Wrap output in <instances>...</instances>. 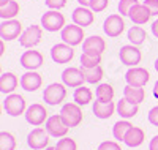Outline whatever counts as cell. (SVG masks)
I'll return each instance as SVG.
<instances>
[{
	"instance_id": "74e56055",
	"label": "cell",
	"mask_w": 158,
	"mask_h": 150,
	"mask_svg": "<svg viewBox=\"0 0 158 150\" xmlns=\"http://www.w3.org/2000/svg\"><path fill=\"white\" fill-rule=\"evenodd\" d=\"M98 150H122V148H120V145H118L117 142H114V141H104V142L100 144Z\"/></svg>"
},
{
	"instance_id": "4fadbf2b",
	"label": "cell",
	"mask_w": 158,
	"mask_h": 150,
	"mask_svg": "<svg viewBox=\"0 0 158 150\" xmlns=\"http://www.w3.org/2000/svg\"><path fill=\"white\" fill-rule=\"evenodd\" d=\"M73 57H74L73 46H70L67 43L54 44L51 49V59L56 63H68V62H71Z\"/></svg>"
},
{
	"instance_id": "9a60e30c",
	"label": "cell",
	"mask_w": 158,
	"mask_h": 150,
	"mask_svg": "<svg viewBox=\"0 0 158 150\" xmlns=\"http://www.w3.org/2000/svg\"><path fill=\"white\" fill-rule=\"evenodd\" d=\"M62 81H63V84L67 85V87H81L82 82L85 81L84 74H82V70L81 68H74V66H70L67 68V70H63L62 73Z\"/></svg>"
},
{
	"instance_id": "7c38bea8",
	"label": "cell",
	"mask_w": 158,
	"mask_h": 150,
	"mask_svg": "<svg viewBox=\"0 0 158 150\" xmlns=\"http://www.w3.org/2000/svg\"><path fill=\"white\" fill-rule=\"evenodd\" d=\"M46 130L51 136L54 138H63L65 134L68 133L70 127L67 125V122L62 119V115H51L48 120H46Z\"/></svg>"
},
{
	"instance_id": "60d3db41",
	"label": "cell",
	"mask_w": 158,
	"mask_h": 150,
	"mask_svg": "<svg viewBox=\"0 0 158 150\" xmlns=\"http://www.w3.org/2000/svg\"><path fill=\"white\" fill-rule=\"evenodd\" d=\"M149 148H150V150H158V136H155V138L150 141Z\"/></svg>"
},
{
	"instance_id": "83f0119b",
	"label": "cell",
	"mask_w": 158,
	"mask_h": 150,
	"mask_svg": "<svg viewBox=\"0 0 158 150\" xmlns=\"http://www.w3.org/2000/svg\"><path fill=\"white\" fill-rule=\"evenodd\" d=\"M92 98H94V95H92L90 89H87V87H84V85L77 87V89L74 90V93H73V100H74V103L79 104V106L89 104V103L92 101Z\"/></svg>"
},
{
	"instance_id": "5b68a950",
	"label": "cell",
	"mask_w": 158,
	"mask_h": 150,
	"mask_svg": "<svg viewBox=\"0 0 158 150\" xmlns=\"http://www.w3.org/2000/svg\"><path fill=\"white\" fill-rule=\"evenodd\" d=\"M65 98H67V89H65V84H51L44 89L43 92V100L44 103L51 104V106H56L60 104Z\"/></svg>"
},
{
	"instance_id": "4316f807",
	"label": "cell",
	"mask_w": 158,
	"mask_h": 150,
	"mask_svg": "<svg viewBox=\"0 0 158 150\" xmlns=\"http://www.w3.org/2000/svg\"><path fill=\"white\" fill-rule=\"evenodd\" d=\"M81 70H82V74L85 77V82H89V84H98L104 74L103 68L100 65L95 68H81Z\"/></svg>"
},
{
	"instance_id": "7bdbcfd3",
	"label": "cell",
	"mask_w": 158,
	"mask_h": 150,
	"mask_svg": "<svg viewBox=\"0 0 158 150\" xmlns=\"http://www.w3.org/2000/svg\"><path fill=\"white\" fill-rule=\"evenodd\" d=\"M77 2H79L81 6H89L90 8V2H92V0H77Z\"/></svg>"
},
{
	"instance_id": "ab89813d",
	"label": "cell",
	"mask_w": 158,
	"mask_h": 150,
	"mask_svg": "<svg viewBox=\"0 0 158 150\" xmlns=\"http://www.w3.org/2000/svg\"><path fill=\"white\" fill-rule=\"evenodd\" d=\"M149 122H150L152 125L158 127V106L152 107L150 111H149Z\"/></svg>"
},
{
	"instance_id": "ba28073f",
	"label": "cell",
	"mask_w": 158,
	"mask_h": 150,
	"mask_svg": "<svg viewBox=\"0 0 158 150\" xmlns=\"http://www.w3.org/2000/svg\"><path fill=\"white\" fill-rule=\"evenodd\" d=\"M150 79V74L146 68H141V66H133L130 68L125 74V81L128 85H133V87H144Z\"/></svg>"
},
{
	"instance_id": "8fae6325",
	"label": "cell",
	"mask_w": 158,
	"mask_h": 150,
	"mask_svg": "<svg viewBox=\"0 0 158 150\" xmlns=\"http://www.w3.org/2000/svg\"><path fill=\"white\" fill-rule=\"evenodd\" d=\"M118 57H120V62L130 68L136 66L141 59H142V54L141 51L138 49V46L135 44H127V46H122L120 48V52H118Z\"/></svg>"
},
{
	"instance_id": "44dd1931",
	"label": "cell",
	"mask_w": 158,
	"mask_h": 150,
	"mask_svg": "<svg viewBox=\"0 0 158 150\" xmlns=\"http://www.w3.org/2000/svg\"><path fill=\"white\" fill-rule=\"evenodd\" d=\"M106 49V43L104 40L98 35H92L89 38L84 40L82 43V51L84 52H97V54H103Z\"/></svg>"
},
{
	"instance_id": "ac0fdd59",
	"label": "cell",
	"mask_w": 158,
	"mask_h": 150,
	"mask_svg": "<svg viewBox=\"0 0 158 150\" xmlns=\"http://www.w3.org/2000/svg\"><path fill=\"white\" fill-rule=\"evenodd\" d=\"M128 18L131 19V22H133V24L142 25V24L149 22V19L152 18V13H150V10L144 3H138V5L133 6V10L130 11V16Z\"/></svg>"
},
{
	"instance_id": "277c9868",
	"label": "cell",
	"mask_w": 158,
	"mask_h": 150,
	"mask_svg": "<svg viewBox=\"0 0 158 150\" xmlns=\"http://www.w3.org/2000/svg\"><path fill=\"white\" fill-rule=\"evenodd\" d=\"M3 109L11 117H18V115H21L27 111V109H25L24 97L22 95H18V93H11L3 100Z\"/></svg>"
},
{
	"instance_id": "7a4b0ae2",
	"label": "cell",
	"mask_w": 158,
	"mask_h": 150,
	"mask_svg": "<svg viewBox=\"0 0 158 150\" xmlns=\"http://www.w3.org/2000/svg\"><path fill=\"white\" fill-rule=\"evenodd\" d=\"M60 115L62 119L67 122V125L70 128L77 127L79 123L82 122V111H81V106L76 104V103H67L63 104L60 109Z\"/></svg>"
},
{
	"instance_id": "d4e9b609",
	"label": "cell",
	"mask_w": 158,
	"mask_h": 150,
	"mask_svg": "<svg viewBox=\"0 0 158 150\" xmlns=\"http://www.w3.org/2000/svg\"><path fill=\"white\" fill-rule=\"evenodd\" d=\"M123 98H127L131 103L139 104V103L144 101V98H146V92H144L142 87H133V85L127 84V87L123 89Z\"/></svg>"
},
{
	"instance_id": "603a6c76",
	"label": "cell",
	"mask_w": 158,
	"mask_h": 150,
	"mask_svg": "<svg viewBox=\"0 0 158 150\" xmlns=\"http://www.w3.org/2000/svg\"><path fill=\"white\" fill-rule=\"evenodd\" d=\"M139 111V104L136 103H131L128 101L127 98H122L120 101L117 103V112L120 117L123 119H131V117H135Z\"/></svg>"
},
{
	"instance_id": "7402d4cb",
	"label": "cell",
	"mask_w": 158,
	"mask_h": 150,
	"mask_svg": "<svg viewBox=\"0 0 158 150\" xmlns=\"http://www.w3.org/2000/svg\"><path fill=\"white\" fill-rule=\"evenodd\" d=\"M18 84H19V81H18L16 74L2 73V76H0V92L5 93V95H11L13 92L16 90Z\"/></svg>"
},
{
	"instance_id": "f35d334b",
	"label": "cell",
	"mask_w": 158,
	"mask_h": 150,
	"mask_svg": "<svg viewBox=\"0 0 158 150\" xmlns=\"http://www.w3.org/2000/svg\"><path fill=\"white\" fill-rule=\"evenodd\" d=\"M144 5L150 10L152 16H156L158 15V0H144Z\"/></svg>"
},
{
	"instance_id": "ffe728a7",
	"label": "cell",
	"mask_w": 158,
	"mask_h": 150,
	"mask_svg": "<svg viewBox=\"0 0 158 150\" xmlns=\"http://www.w3.org/2000/svg\"><path fill=\"white\" fill-rule=\"evenodd\" d=\"M117 109V106L114 104V101H109V103H103V101H94V106H92V111H94L95 117L104 120V119H109L114 111Z\"/></svg>"
},
{
	"instance_id": "836d02e7",
	"label": "cell",
	"mask_w": 158,
	"mask_h": 150,
	"mask_svg": "<svg viewBox=\"0 0 158 150\" xmlns=\"http://www.w3.org/2000/svg\"><path fill=\"white\" fill-rule=\"evenodd\" d=\"M138 3H139L138 0H120V2H118V13H120L122 16H130V11Z\"/></svg>"
},
{
	"instance_id": "8d00e7d4",
	"label": "cell",
	"mask_w": 158,
	"mask_h": 150,
	"mask_svg": "<svg viewBox=\"0 0 158 150\" xmlns=\"http://www.w3.org/2000/svg\"><path fill=\"white\" fill-rule=\"evenodd\" d=\"M44 5H46L49 10L60 11L62 8L67 6V0H44Z\"/></svg>"
},
{
	"instance_id": "f6af8a7d",
	"label": "cell",
	"mask_w": 158,
	"mask_h": 150,
	"mask_svg": "<svg viewBox=\"0 0 158 150\" xmlns=\"http://www.w3.org/2000/svg\"><path fill=\"white\" fill-rule=\"evenodd\" d=\"M5 51V46H3V40H2V44H0V54H3Z\"/></svg>"
},
{
	"instance_id": "1f68e13d",
	"label": "cell",
	"mask_w": 158,
	"mask_h": 150,
	"mask_svg": "<svg viewBox=\"0 0 158 150\" xmlns=\"http://www.w3.org/2000/svg\"><path fill=\"white\" fill-rule=\"evenodd\" d=\"M131 127H133V125H131L130 122H127V120H118L117 123L114 125V128H112L114 138H115L117 141H125V136H127V133L130 131Z\"/></svg>"
},
{
	"instance_id": "4dcf8cb0",
	"label": "cell",
	"mask_w": 158,
	"mask_h": 150,
	"mask_svg": "<svg viewBox=\"0 0 158 150\" xmlns=\"http://www.w3.org/2000/svg\"><path fill=\"white\" fill-rule=\"evenodd\" d=\"M101 63V54L97 52H82L81 68H95Z\"/></svg>"
},
{
	"instance_id": "e0dca14e",
	"label": "cell",
	"mask_w": 158,
	"mask_h": 150,
	"mask_svg": "<svg viewBox=\"0 0 158 150\" xmlns=\"http://www.w3.org/2000/svg\"><path fill=\"white\" fill-rule=\"evenodd\" d=\"M71 19H73V24L81 25L82 29H84V27H89V25L94 24L95 16H94V11H92L89 6H77L73 11Z\"/></svg>"
},
{
	"instance_id": "d590c367",
	"label": "cell",
	"mask_w": 158,
	"mask_h": 150,
	"mask_svg": "<svg viewBox=\"0 0 158 150\" xmlns=\"http://www.w3.org/2000/svg\"><path fill=\"white\" fill-rule=\"evenodd\" d=\"M109 0H92L90 2V10L94 13H101L108 8Z\"/></svg>"
},
{
	"instance_id": "2e32d148",
	"label": "cell",
	"mask_w": 158,
	"mask_h": 150,
	"mask_svg": "<svg viewBox=\"0 0 158 150\" xmlns=\"http://www.w3.org/2000/svg\"><path fill=\"white\" fill-rule=\"evenodd\" d=\"M44 63L43 54L38 51H25L21 56V65L29 71H35L36 68H40Z\"/></svg>"
},
{
	"instance_id": "6da1fadb",
	"label": "cell",
	"mask_w": 158,
	"mask_h": 150,
	"mask_svg": "<svg viewBox=\"0 0 158 150\" xmlns=\"http://www.w3.org/2000/svg\"><path fill=\"white\" fill-rule=\"evenodd\" d=\"M41 27L48 32H59L65 27V16L56 10H49L41 16Z\"/></svg>"
},
{
	"instance_id": "8992f818",
	"label": "cell",
	"mask_w": 158,
	"mask_h": 150,
	"mask_svg": "<svg viewBox=\"0 0 158 150\" xmlns=\"http://www.w3.org/2000/svg\"><path fill=\"white\" fill-rule=\"evenodd\" d=\"M41 38H43V27H40V25H30V27H27V29L22 32V35L19 38V43H21L22 48L32 49L36 44H40Z\"/></svg>"
},
{
	"instance_id": "5bb4252c",
	"label": "cell",
	"mask_w": 158,
	"mask_h": 150,
	"mask_svg": "<svg viewBox=\"0 0 158 150\" xmlns=\"http://www.w3.org/2000/svg\"><path fill=\"white\" fill-rule=\"evenodd\" d=\"M27 144L33 150L48 148V144H49V133H48V130H43V128L32 130L29 133V136H27Z\"/></svg>"
},
{
	"instance_id": "e575fe53",
	"label": "cell",
	"mask_w": 158,
	"mask_h": 150,
	"mask_svg": "<svg viewBox=\"0 0 158 150\" xmlns=\"http://www.w3.org/2000/svg\"><path fill=\"white\" fill-rule=\"evenodd\" d=\"M76 148H77L76 142H74L73 139H70V138L60 139V141L57 142V145H56V150H76Z\"/></svg>"
},
{
	"instance_id": "7dc6e473",
	"label": "cell",
	"mask_w": 158,
	"mask_h": 150,
	"mask_svg": "<svg viewBox=\"0 0 158 150\" xmlns=\"http://www.w3.org/2000/svg\"><path fill=\"white\" fill-rule=\"evenodd\" d=\"M44 150H56V147H48V148H44Z\"/></svg>"
},
{
	"instance_id": "bcb514c9",
	"label": "cell",
	"mask_w": 158,
	"mask_h": 150,
	"mask_svg": "<svg viewBox=\"0 0 158 150\" xmlns=\"http://www.w3.org/2000/svg\"><path fill=\"white\" fill-rule=\"evenodd\" d=\"M155 70H156V71H158V59H156V60H155Z\"/></svg>"
},
{
	"instance_id": "9c48e42d",
	"label": "cell",
	"mask_w": 158,
	"mask_h": 150,
	"mask_svg": "<svg viewBox=\"0 0 158 150\" xmlns=\"http://www.w3.org/2000/svg\"><path fill=\"white\" fill-rule=\"evenodd\" d=\"M24 115H25V120H27L30 125H33V127L43 125L44 122L48 120V111H46V107L43 104H40V103H33L32 106H29Z\"/></svg>"
},
{
	"instance_id": "ee69618b",
	"label": "cell",
	"mask_w": 158,
	"mask_h": 150,
	"mask_svg": "<svg viewBox=\"0 0 158 150\" xmlns=\"http://www.w3.org/2000/svg\"><path fill=\"white\" fill-rule=\"evenodd\" d=\"M153 97L158 100V81L155 82V85H153Z\"/></svg>"
},
{
	"instance_id": "484cf974",
	"label": "cell",
	"mask_w": 158,
	"mask_h": 150,
	"mask_svg": "<svg viewBox=\"0 0 158 150\" xmlns=\"http://www.w3.org/2000/svg\"><path fill=\"white\" fill-rule=\"evenodd\" d=\"M21 11V6L19 3L16 2V0H10V2L3 6H0V18H2L3 21L6 19H15Z\"/></svg>"
},
{
	"instance_id": "b9f144b4",
	"label": "cell",
	"mask_w": 158,
	"mask_h": 150,
	"mask_svg": "<svg viewBox=\"0 0 158 150\" xmlns=\"http://www.w3.org/2000/svg\"><path fill=\"white\" fill-rule=\"evenodd\" d=\"M150 27H152V33H153V35L158 38V19H156V21H153Z\"/></svg>"
},
{
	"instance_id": "d6986e66",
	"label": "cell",
	"mask_w": 158,
	"mask_h": 150,
	"mask_svg": "<svg viewBox=\"0 0 158 150\" xmlns=\"http://www.w3.org/2000/svg\"><path fill=\"white\" fill-rule=\"evenodd\" d=\"M43 84V79H41V74H38L36 71H27L24 73L22 77H21V87L27 92H35L41 87Z\"/></svg>"
},
{
	"instance_id": "f1b7e54d",
	"label": "cell",
	"mask_w": 158,
	"mask_h": 150,
	"mask_svg": "<svg viewBox=\"0 0 158 150\" xmlns=\"http://www.w3.org/2000/svg\"><path fill=\"white\" fill-rule=\"evenodd\" d=\"M128 40H130L131 44L139 46V44H142V43L147 40V33H146V30H144L142 27L133 25V27L128 30Z\"/></svg>"
},
{
	"instance_id": "cb8c5ba5",
	"label": "cell",
	"mask_w": 158,
	"mask_h": 150,
	"mask_svg": "<svg viewBox=\"0 0 158 150\" xmlns=\"http://www.w3.org/2000/svg\"><path fill=\"white\" fill-rule=\"evenodd\" d=\"M144 130L142 128H138V127H131L130 131L127 133L125 136V144L128 147H139L142 142H144Z\"/></svg>"
},
{
	"instance_id": "52a82bcc",
	"label": "cell",
	"mask_w": 158,
	"mask_h": 150,
	"mask_svg": "<svg viewBox=\"0 0 158 150\" xmlns=\"http://www.w3.org/2000/svg\"><path fill=\"white\" fill-rule=\"evenodd\" d=\"M22 35V24L16 19H6L0 24V36L3 41H11V40L21 38Z\"/></svg>"
},
{
	"instance_id": "f546056e",
	"label": "cell",
	"mask_w": 158,
	"mask_h": 150,
	"mask_svg": "<svg viewBox=\"0 0 158 150\" xmlns=\"http://www.w3.org/2000/svg\"><path fill=\"white\" fill-rule=\"evenodd\" d=\"M95 97H97L98 101H103V103L112 101V98H114V89H112V85H109V84H100L97 87V90H95Z\"/></svg>"
},
{
	"instance_id": "3957f363",
	"label": "cell",
	"mask_w": 158,
	"mask_h": 150,
	"mask_svg": "<svg viewBox=\"0 0 158 150\" xmlns=\"http://www.w3.org/2000/svg\"><path fill=\"white\" fill-rule=\"evenodd\" d=\"M60 36H62L63 43H67L70 46H77V44L84 43V29L76 24L65 25L60 32Z\"/></svg>"
},
{
	"instance_id": "d6a6232c",
	"label": "cell",
	"mask_w": 158,
	"mask_h": 150,
	"mask_svg": "<svg viewBox=\"0 0 158 150\" xmlns=\"http://www.w3.org/2000/svg\"><path fill=\"white\" fill-rule=\"evenodd\" d=\"M16 148V139L15 136L8 131L0 133V150H15Z\"/></svg>"
},
{
	"instance_id": "30bf717a",
	"label": "cell",
	"mask_w": 158,
	"mask_h": 150,
	"mask_svg": "<svg viewBox=\"0 0 158 150\" xmlns=\"http://www.w3.org/2000/svg\"><path fill=\"white\" fill-rule=\"evenodd\" d=\"M103 30L108 36L111 38H115L118 36L123 30H125V21L122 18V15H111L104 19V24H103Z\"/></svg>"
}]
</instances>
